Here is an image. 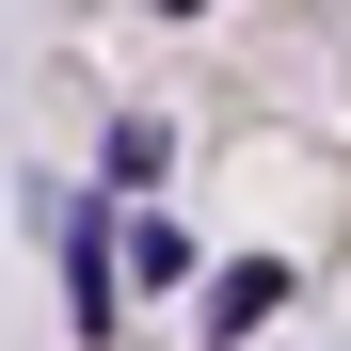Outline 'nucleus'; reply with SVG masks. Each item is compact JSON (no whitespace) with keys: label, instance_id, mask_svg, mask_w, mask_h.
<instances>
[{"label":"nucleus","instance_id":"f257e3e1","mask_svg":"<svg viewBox=\"0 0 351 351\" xmlns=\"http://www.w3.org/2000/svg\"><path fill=\"white\" fill-rule=\"evenodd\" d=\"M48 240H64V319H80V335H112V319H128V271H112V208H96V192H64V208H48Z\"/></svg>","mask_w":351,"mask_h":351},{"label":"nucleus","instance_id":"7ed1b4c3","mask_svg":"<svg viewBox=\"0 0 351 351\" xmlns=\"http://www.w3.org/2000/svg\"><path fill=\"white\" fill-rule=\"evenodd\" d=\"M271 304H287V271H271V256H256V271H223V287H208V335H223V351H240V335H256V319H271Z\"/></svg>","mask_w":351,"mask_h":351},{"label":"nucleus","instance_id":"20e7f679","mask_svg":"<svg viewBox=\"0 0 351 351\" xmlns=\"http://www.w3.org/2000/svg\"><path fill=\"white\" fill-rule=\"evenodd\" d=\"M176 16H192V0H176Z\"/></svg>","mask_w":351,"mask_h":351},{"label":"nucleus","instance_id":"f03ea898","mask_svg":"<svg viewBox=\"0 0 351 351\" xmlns=\"http://www.w3.org/2000/svg\"><path fill=\"white\" fill-rule=\"evenodd\" d=\"M112 271H144V287H192V240H176V223H160V208H144V223H128V208H112Z\"/></svg>","mask_w":351,"mask_h":351}]
</instances>
